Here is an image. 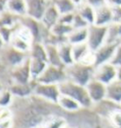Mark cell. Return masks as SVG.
I'll use <instances>...</instances> for the list:
<instances>
[{"label":"cell","mask_w":121,"mask_h":128,"mask_svg":"<svg viewBox=\"0 0 121 128\" xmlns=\"http://www.w3.org/2000/svg\"><path fill=\"white\" fill-rule=\"evenodd\" d=\"M59 88H60L62 95L68 96L75 101H77L78 103L81 104L82 109L93 108L94 104L89 96L85 86L79 85L67 79L65 80V82L60 83L59 85Z\"/></svg>","instance_id":"obj_1"},{"label":"cell","mask_w":121,"mask_h":128,"mask_svg":"<svg viewBox=\"0 0 121 128\" xmlns=\"http://www.w3.org/2000/svg\"><path fill=\"white\" fill-rule=\"evenodd\" d=\"M65 72L68 80L86 87L94 78L95 67L81 62H74L72 65L65 67Z\"/></svg>","instance_id":"obj_2"},{"label":"cell","mask_w":121,"mask_h":128,"mask_svg":"<svg viewBox=\"0 0 121 128\" xmlns=\"http://www.w3.org/2000/svg\"><path fill=\"white\" fill-rule=\"evenodd\" d=\"M108 37V26L91 24L88 26L87 44L92 52L97 51L103 44H106Z\"/></svg>","instance_id":"obj_3"},{"label":"cell","mask_w":121,"mask_h":128,"mask_svg":"<svg viewBox=\"0 0 121 128\" xmlns=\"http://www.w3.org/2000/svg\"><path fill=\"white\" fill-rule=\"evenodd\" d=\"M33 94L53 104H57L60 96L62 95L59 85L43 84L38 83L36 81H34Z\"/></svg>","instance_id":"obj_4"},{"label":"cell","mask_w":121,"mask_h":128,"mask_svg":"<svg viewBox=\"0 0 121 128\" xmlns=\"http://www.w3.org/2000/svg\"><path fill=\"white\" fill-rule=\"evenodd\" d=\"M67 79L68 78H67V74L65 72V68L48 65L44 71V72L35 81L38 83H43V84L60 85V83L65 82Z\"/></svg>","instance_id":"obj_5"},{"label":"cell","mask_w":121,"mask_h":128,"mask_svg":"<svg viewBox=\"0 0 121 128\" xmlns=\"http://www.w3.org/2000/svg\"><path fill=\"white\" fill-rule=\"evenodd\" d=\"M94 78L108 86L117 80V67L113 65L111 62L97 66L95 67Z\"/></svg>","instance_id":"obj_6"},{"label":"cell","mask_w":121,"mask_h":128,"mask_svg":"<svg viewBox=\"0 0 121 128\" xmlns=\"http://www.w3.org/2000/svg\"><path fill=\"white\" fill-rule=\"evenodd\" d=\"M10 76L12 83L16 84H29L32 81L30 66H29V58L25 62L11 69Z\"/></svg>","instance_id":"obj_7"},{"label":"cell","mask_w":121,"mask_h":128,"mask_svg":"<svg viewBox=\"0 0 121 128\" xmlns=\"http://www.w3.org/2000/svg\"><path fill=\"white\" fill-rule=\"evenodd\" d=\"M0 51L3 53V60L7 65L11 68H14L16 66H19L20 64L25 62L28 58V54L18 51L15 48L12 47L11 45H6L3 49Z\"/></svg>","instance_id":"obj_8"},{"label":"cell","mask_w":121,"mask_h":128,"mask_svg":"<svg viewBox=\"0 0 121 128\" xmlns=\"http://www.w3.org/2000/svg\"><path fill=\"white\" fill-rule=\"evenodd\" d=\"M119 44L120 42H106L100 48H98L97 51H95V67L99 66L101 64L111 62Z\"/></svg>","instance_id":"obj_9"},{"label":"cell","mask_w":121,"mask_h":128,"mask_svg":"<svg viewBox=\"0 0 121 128\" xmlns=\"http://www.w3.org/2000/svg\"><path fill=\"white\" fill-rule=\"evenodd\" d=\"M27 7V16L35 20L41 21L50 0H25Z\"/></svg>","instance_id":"obj_10"},{"label":"cell","mask_w":121,"mask_h":128,"mask_svg":"<svg viewBox=\"0 0 121 128\" xmlns=\"http://www.w3.org/2000/svg\"><path fill=\"white\" fill-rule=\"evenodd\" d=\"M86 90L94 104H98L106 99L107 95V85L103 84L98 80L93 79L86 85Z\"/></svg>","instance_id":"obj_11"},{"label":"cell","mask_w":121,"mask_h":128,"mask_svg":"<svg viewBox=\"0 0 121 128\" xmlns=\"http://www.w3.org/2000/svg\"><path fill=\"white\" fill-rule=\"evenodd\" d=\"M113 23V10L109 5H102L95 8V24L108 26Z\"/></svg>","instance_id":"obj_12"},{"label":"cell","mask_w":121,"mask_h":128,"mask_svg":"<svg viewBox=\"0 0 121 128\" xmlns=\"http://www.w3.org/2000/svg\"><path fill=\"white\" fill-rule=\"evenodd\" d=\"M33 86L34 81H31L29 84H16L12 83L9 90L12 92L14 98L19 99H27L33 95Z\"/></svg>","instance_id":"obj_13"},{"label":"cell","mask_w":121,"mask_h":128,"mask_svg":"<svg viewBox=\"0 0 121 128\" xmlns=\"http://www.w3.org/2000/svg\"><path fill=\"white\" fill-rule=\"evenodd\" d=\"M60 17V13L57 10L56 7L50 2V4L48 5V7H47L46 10L44 12V14L43 16L41 22H42V24H44L48 30H50L59 22Z\"/></svg>","instance_id":"obj_14"},{"label":"cell","mask_w":121,"mask_h":128,"mask_svg":"<svg viewBox=\"0 0 121 128\" xmlns=\"http://www.w3.org/2000/svg\"><path fill=\"white\" fill-rule=\"evenodd\" d=\"M57 47H58V51L60 54V60L63 61V63L65 64V67L72 65L75 62L73 58L72 45L68 42H64L59 44Z\"/></svg>","instance_id":"obj_15"},{"label":"cell","mask_w":121,"mask_h":128,"mask_svg":"<svg viewBox=\"0 0 121 128\" xmlns=\"http://www.w3.org/2000/svg\"><path fill=\"white\" fill-rule=\"evenodd\" d=\"M57 106L60 108H62L63 110L66 112H71V113H75V112H78L82 109L81 104H79L77 101L65 95L60 96Z\"/></svg>","instance_id":"obj_16"},{"label":"cell","mask_w":121,"mask_h":128,"mask_svg":"<svg viewBox=\"0 0 121 128\" xmlns=\"http://www.w3.org/2000/svg\"><path fill=\"white\" fill-rule=\"evenodd\" d=\"M106 99L121 106V82L115 80L107 86Z\"/></svg>","instance_id":"obj_17"},{"label":"cell","mask_w":121,"mask_h":128,"mask_svg":"<svg viewBox=\"0 0 121 128\" xmlns=\"http://www.w3.org/2000/svg\"><path fill=\"white\" fill-rule=\"evenodd\" d=\"M76 12L88 23L89 26L95 24V8L88 3L83 2L79 5L76 8Z\"/></svg>","instance_id":"obj_18"},{"label":"cell","mask_w":121,"mask_h":128,"mask_svg":"<svg viewBox=\"0 0 121 128\" xmlns=\"http://www.w3.org/2000/svg\"><path fill=\"white\" fill-rule=\"evenodd\" d=\"M7 10L19 17L27 15V7L25 0H8Z\"/></svg>","instance_id":"obj_19"},{"label":"cell","mask_w":121,"mask_h":128,"mask_svg":"<svg viewBox=\"0 0 121 128\" xmlns=\"http://www.w3.org/2000/svg\"><path fill=\"white\" fill-rule=\"evenodd\" d=\"M45 48H46L48 65L60 67V68H65V64L63 63V61L60 60V54H59V51H58V47L56 45L47 44V45H45Z\"/></svg>","instance_id":"obj_20"},{"label":"cell","mask_w":121,"mask_h":128,"mask_svg":"<svg viewBox=\"0 0 121 128\" xmlns=\"http://www.w3.org/2000/svg\"><path fill=\"white\" fill-rule=\"evenodd\" d=\"M87 38H88V28L74 29L67 37V42L71 45H75V44L86 42Z\"/></svg>","instance_id":"obj_21"},{"label":"cell","mask_w":121,"mask_h":128,"mask_svg":"<svg viewBox=\"0 0 121 128\" xmlns=\"http://www.w3.org/2000/svg\"><path fill=\"white\" fill-rule=\"evenodd\" d=\"M92 51L89 48L87 42L72 45L73 58L75 62H81Z\"/></svg>","instance_id":"obj_22"},{"label":"cell","mask_w":121,"mask_h":128,"mask_svg":"<svg viewBox=\"0 0 121 128\" xmlns=\"http://www.w3.org/2000/svg\"><path fill=\"white\" fill-rule=\"evenodd\" d=\"M50 2L56 7L60 15L75 12L77 8V6L73 0H50Z\"/></svg>","instance_id":"obj_23"},{"label":"cell","mask_w":121,"mask_h":128,"mask_svg":"<svg viewBox=\"0 0 121 128\" xmlns=\"http://www.w3.org/2000/svg\"><path fill=\"white\" fill-rule=\"evenodd\" d=\"M29 66H30V72L32 80H37V78L44 72L45 68L48 66L47 61L35 58H29Z\"/></svg>","instance_id":"obj_24"},{"label":"cell","mask_w":121,"mask_h":128,"mask_svg":"<svg viewBox=\"0 0 121 128\" xmlns=\"http://www.w3.org/2000/svg\"><path fill=\"white\" fill-rule=\"evenodd\" d=\"M28 58L47 61V54H46L45 45L42 42H33L31 49L28 53Z\"/></svg>","instance_id":"obj_25"},{"label":"cell","mask_w":121,"mask_h":128,"mask_svg":"<svg viewBox=\"0 0 121 128\" xmlns=\"http://www.w3.org/2000/svg\"><path fill=\"white\" fill-rule=\"evenodd\" d=\"M73 30H74V28H73L72 26L62 24L59 22L50 29V31L53 35H55V36H57L58 38H60V39H65V40H67L68 35Z\"/></svg>","instance_id":"obj_26"},{"label":"cell","mask_w":121,"mask_h":128,"mask_svg":"<svg viewBox=\"0 0 121 128\" xmlns=\"http://www.w3.org/2000/svg\"><path fill=\"white\" fill-rule=\"evenodd\" d=\"M121 23H112L108 26L106 42H121Z\"/></svg>","instance_id":"obj_27"},{"label":"cell","mask_w":121,"mask_h":128,"mask_svg":"<svg viewBox=\"0 0 121 128\" xmlns=\"http://www.w3.org/2000/svg\"><path fill=\"white\" fill-rule=\"evenodd\" d=\"M43 124L45 128H64L68 124V122L64 117L52 114L45 119Z\"/></svg>","instance_id":"obj_28"},{"label":"cell","mask_w":121,"mask_h":128,"mask_svg":"<svg viewBox=\"0 0 121 128\" xmlns=\"http://www.w3.org/2000/svg\"><path fill=\"white\" fill-rule=\"evenodd\" d=\"M14 101V97L12 92L8 90H4L0 92V108H11Z\"/></svg>","instance_id":"obj_29"},{"label":"cell","mask_w":121,"mask_h":128,"mask_svg":"<svg viewBox=\"0 0 121 128\" xmlns=\"http://www.w3.org/2000/svg\"><path fill=\"white\" fill-rule=\"evenodd\" d=\"M109 122L113 128H121V109H117L108 117Z\"/></svg>","instance_id":"obj_30"},{"label":"cell","mask_w":121,"mask_h":128,"mask_svg":"<svg viewBox=\"0 0 121 128\" xmlns=\"http://www.w3.org/2000/svg\"><path fill=\"white\" fill-rule=\"evenodd\" d=\"M72 26L74 29H81V28H88L89 24L81 16H80L77 12H75V17H74V20H73Z\"/></svg>","instance_id":"obj_31"},{"label":"cell","mask_w":121,"mask_h":128,"mask_svg":"<svg viewBox=\"0 0 121 128\" xmlns=\"http://www.w3.org/2000/svg\"><path fill=\"white\" fill-rule=\"evenodd\" d=\"M13 119V112L11 108H0V122L6 120Z\"/></svg>","instance_id":"obj_32"},{"label":"cell","mask_w":121,"mask_h":128,"mask_svg":"<svg viewBox=\"0 0 121 128\" xmlns=\"http://www.w3.org/2000/svg\"><path fill=\"white\" fill-rule=\"evenodd\" d=\"M111 63L114 65L115 67H117V68L121 67V42L117 46L115 53H114L113 58L111 60Z\"/></svg>","instance_id":"obj_33"},{"label":"cell","mask_w":121,"mask_h":128,"mask_svg":"<svg viewBox=\"0 0 121 128\" xmlns=\"http://www.w3.org/2000/svg\"><path fill=\"white\" fill-rule=\"evenodd\" d=\"M74 17H75V12H71V13H67V14H63V15H60L59 23L68 24V26H72Z\"/></svg>","instance_id":"obj_34"},{"label":"cell","mask_w":121,"mask_h":128,"mask_svg":"<svg viewBox=\"0 0 121 128\" xmlns=\"http://www.w3.org/2000/svg\"><path fill=\"white\" fill-rule=\"evenodd\" d=\"M111 8L113 10V23H121V6Z\"/></svg>","instance_id":"obj_35"},{"label":"cell","mask_w":121,"mask_h":128,"mask_svg":"<svg viewBox=\"0 0 121 128\" xmlns=\"http://www.w3.org/2000/svg\"><path fill=\"white\" fill-rule=\"evenodd\" d=\"M86 3H88L89 5H91L94 8H98L102 5L106 4V1L105 0H85Z\"/></svg>","instance_id":"obj_36"},{"label":"cell","mask_w":121,"mask_h":128,"mask_svg":"<svg viewBox=\"0 0 121 128\" xmlns=\"http://www.w3.org/2000/svg\"><path fill=\"white\" fill-rule=\"evenodd\" d=\"M13 126H14V120L13 119L0 122V128H13Z\"/></svg>","instance_id":"obj_37"},{"label":"cell","mask_w":121,"mask_h":128,"mask_svg":"<svg viewBox=\"0 0 121 128\" xmlns=\"http://www.w3.org/2000/svg\"><path fill=\"white\" fill-rule=\"evenodd\" d=\"M106 4L110 7H119L121 6V0H105Z\"/></svg>","instance_id":"obj_38"},{"label":"cell","mask_w":121,"mask_h":128,"mask_svg":"<svg viewBox=\"0 0 121 128\" xmlns=\"http://www.w3.org/2000/svg\"><path fill=\"white\" fill-rule=\"evenodd\" d=\"M7 2L8 0H0V13L7 10Z\"/></svg>","instance_id":"obj_39"},{"label":"cell","mask_w":121,"mask_h":128,"mask_svg":"<svg viewBox=\"0 0 121 128\" xmlns=\"http://www.w3.org/2000/svg\"><path fill=\"white\" fill-rule=\"evenodd\" d=\"M6 45H7V44H5L4 40H3V39H2V38H1V36H0V50H1V49H3Z\"/></svg>","instance_id":"obj_40"},{"label":"cell","mask_w":121,"mask_h":128,"mask_svg":"<svg viewBox=\"0 0 121 128\" xmlns=\"http://www.w3.org/2000/svg\"><path fill=\"white\" fill-rule=\"evenodd\" d=\"M117 80L121 82V67L117 68Z\"/></svg>","instance_id":"obj_41"},{"label":"cell","mask_w":121,"mask_h":128,"mask_svg":"<svg viewBox=\"0 0 121 128\" xmlns=\"http://www.w3.org/2000/svg\"><path fill=\"white\" fill-rule=\"evenodd\" d=\"M4 90H5V88H3V85L1 84V82H0V92H3Z\"/></svg>","instance_id":"obj_42"},{"label":"cell","mask_w":121,"mask_h":128,"mask_svg":"<svg viewBox=\"0 0 121 128\" xmlns=\"http://www.w3.org/2000/svg\"><path fill=\"white\" fill-rule=\"evenodd\" d=\"M34 128H45L44 126V124H40V125H37L36 127H34Z\"/></svg>","instance_id":"obj_43"},{"label":"cell","mask_w":121,"mask_h":128,"mask_svg":"<svg viewBox=\"0 0 121 128\" xmlns=\"http://www.w3.org/2000/svg\"><path fill=\"white\" fill-rule=\"evenodd\" d=\"M64 128H76V127H74V126H71L70 124H67V125H65Z\"/></svg>","instance_id":"obj_44"},{"label":"cell","mask_w":121,"mask_h":128,"mask_svg":"<svg viewBox=\"0 0 121 128\" xmlns=\"http://www.w3.org/2000/svg\"><path fill=\"white\" fill-rule=\"evenodd\" d=\"M94 128H103L101 125H99V124H96L95 126H94Z\"/></svg>","instance_id":"obj_45"},{"label":"cell","mask_w":121,"mask_h":128,"mask_svg":"<svg viewBox=\"0 0 121 128\" xmlns=\"http://www.w3.org/2000/svg\"><path fill=\"white\" fill-rule=\"evenodd\" d=\"M76 128H82L81 126H79V127H76Z\"/></svg>","instance_id":"obj_46"}]
</instances>
